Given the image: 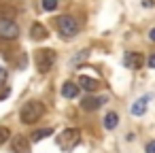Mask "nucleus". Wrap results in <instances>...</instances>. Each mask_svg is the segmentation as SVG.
<instances>
[{
	"instance_id": "1",
	"label": "nucleus",
	"mask_w": 155,
	"mask_h": 153,
	"mask_svg": "<svg viewBox=\"0 0 155 153\" xmlns=\"http://www.w3.org/2000/svg\"><path fill=\"white\" fill-rule=\"evenodd\" d=\"M45 115V104L41 102V100H28L24 106H21V111H19V119H21V123H36L41 117Z\"/></svg>"
},
{
	"instance_id": "2",
	"label": "nucleus",
	"mask_w": 155,
	"mask_h": 153,
	"mask_svg": "<svg viewBox=\"0 0 155 153\" xmlns=\"http://www.w3.org/2000/svg\"><path fill=\"white\" fill-rule=\"evenodd\" d=\"M55 26H58L62 38H74V36L79 34V30H81L79 22H77L72 15H60V17L55 19Z\"/></svg>"
},
{
	"instance_id": "3",
	"label": "nucleus",
	"mask_w": 155,
	"mask_h": 153,
	"mask_svg": "<svg viewBox=\"0 0 155 153\" xmlns=\"http://www.w3.org/2000/svg\"><path fill=\"white\" fill-rule=\"evenodd\" d=\"M55 62H58V53L53 49H38L34 53V64H36L38 72H43V75L49 72L55 66Z\"/></svg>"
},
{
	"instance_id": "4",
	"label": "nucleus",
	"mask_w": 155,
	"mask_h": 153,
	"mask_svg": "<svg viewBox=\"0 0 155 153\" xmlns=\"http://www.w3.org/2000/svg\"><path fill=\"white\" fill-rule=\"evenodd\" d=\"M79 134H81V132H79L77 128H68V130H64V132L58 136V145H60L64 151H70V149H74V147L79 145V140H81Z\"/></svg>"
},
{
	"instance_id": "5",
	"label": "nucleus",
	"mask_w": 155,
	"mask_h": 153,
	"mask_svg": "<svg viewBox=\"0 0 155 153\" xmlns=\"http://www.w3.org/2000/svg\"><path fill=\"white\" fill-rule=\"evenodd\" d=\"M19 36V26L11 19H0V38L5 41H15Z\"/></svg>"
},
{
	"instance_id": "6",
	"label": "nucleus",
	"mask_w": 155,
	"mask_h": 153,
	"mask_svg": "<svg viewBox=\"0 0 155 153\" xmlns=\"http://www.w3.org/2000/svg\"><path fill=\"white\" fill-rule=\"evenodd\" d=\"M11 151L13 153H30V138L24 134H15L11 140Z\"/></svg>"
},
{
	"instance_id": "7",
	"label": "nucleus",
	"mask_w": 155,
	"mask_h": 153,
	"mask_svg": "<svg viewBox=\"0 0 155 153\" xmlns=\"http://www.w3.org/2000/svg\"><path fill=\"white\" fill-rule=\"evenodd\" d=\"M123 64H125V68L138 70V68H142V64H144V58H142L138 51H127V53L123 55Z\"/></svg>"
},
{
	"instance_id": "8",
	"label": "nucleus",
	"mask_w": 155,
	"mask_h": 153,
	"mask_svg": "<svg viewBox=\"0 0 155 153\" xmlns=\"http://www.w3.org/2000/svg\"><path fill=\"white\" fill-rule=\"evenodd\" d=\"M104 102H106V96H87V98H83L81 106H83L85 111H96V108H100Z\"/></svg>"
},
{
	"instance_id": "9",
	"label": "nucleus",
	"mask_w": 155,
	"mask_h": 153,
	"mask_svg": "<svg viewBox=\"0 0 155 153\" xmlns=\"http://www.w3.org/2000/svg\"><path fill=\"white\" fill-rule=\"evenodd\" d=\"M47 36H49V30H47L43 24L34 22V24L30 26V38H32V41H45Z\"/></svg>"
},
{
	"instance_id": "10",
	"label": "nucleus",
	"mask_w": 155,
	"mask_h": 153,
	"mask_svg": "<svg viewBox=\"0 0 155 153\" xmlns=\"http://www.w3.org/2000/svg\"><path fill=\"white\" fill-rule=\"evenodd\" d=\"M149 100H151V94H144V96H140L134 104H132V115H136V117H140V115H144V111H147V104H149Z\"/></svg>"
},
{
	"instance_id": "11",
	"label": "nucleus",
	"mask_w": 155,
	"mask_h": 153,
	"mask_svg": "<svg viewBox=\"0 0 155 153\" xmlns=\"http://www.w3.org/2000/svg\"><path fill=\"white\" fill-rule=\"evenodd\" d=\"M79 87H83L85 91H96V89L100 87V81H98V79H91V77H87V75H81V77H79Z\"/></svg>"
},
{
	"instance_id": "12",
	"label": "nucleus",
	"mask_w": 155,
	"mask_h": 153,
	"mask_svg": "<svg viewBox=\"0 0 155 153\" xmlns=\"http://www.w3.org/2000/svg\"><path fill=\"white\" fill-rule=\"evenodd\" d=\"M62 96H64V98H77V96H79V85L72 83V81H66V83L62 85Z\"/></svg>"
},
{
	"instance_id": "13",
	"label": "nucleus",
	"mask_w": 155,
	"mask_h": 153,
	"mask_svg": "<svg viewBox=\"0 0 155 153\" xmlns=\"http://www.w3.org/2000/svg\"><path fill=\"white\" fill-rule=\"evenodd\" d=\"M117 123H119V115H117V113L110 111V113L104 115V128H106V130H115Z\"/></svg>"
},
{
	"instance_id": "14",
	"label": "nucleus",
	"mask_w": 155,
	"mask_h": 153,
	"mask_svg": "<svg viewBox=\"0 0 155 153\" xmlns=\"http://www.w3.org/2000/svg\"><path fill=\"white\" fill-rule=\"evenodd\" d=\"M15 15H17L15 7H9V5H0V19H11V22H15V19H13Z\"/></svg>"
},
{
	"instance_id": "15",
	"label": "nucleus",
	"mask_w": 155,
	"mask_h": 153,
	"mask_svg": "<svg viewBox=\"0 0 155 153\" xmlns=\"http://www.w3.org/2000/svg\"><path fill=\"white\" fill-rule=\"evenodd\" d=\"M51 134H53V130H51V128L36 130V132H32V142H38V140H43V138H47V136H51Z\"/></svg>"
},
{
	"instance_id": "16",
	"label": "nucleus",
	"mask_w": 155,
	"mask_h": 153,
	"mask_svg": "<svg viewBox=\"0 0 155 153\" xmlns=\"http://www.w3.org/2000/svg\"><path fill=\"white\" fill-rule=\"evenodd\" d=\"M87 58H89V49H83V51H79V53H77V55L72 58V66L77 68V66H79L81 62H85Z\"/></svg>"
},
{
	"instance_id": "17",
	"label": "nucleus",
	"mask_w": 155,
	"mask_h": 153,
	"mask_svg": "<svg viewBox=\"0 0 155 153\" xmlns=\"http://www.w3.org/2000/svg\"><path fill=\"white\" fill-rule=\"evenodd\" d=\"M9 138H11V130L7 125H0V145H5Z\"/></svg>"
},
{
	"instance_id": "18",
	"label": "nucleus",
	"mask_w": 155,
	"mask_h": 153,
	"mask_svg": "<svg viewBox=\"0 0 155 153\" xmlns=\"http://www.w3.org/2000/svg\"><path fill=\"white\" fill-rule=\"evenodd\" d=\"M43 9L45 11H55L58 9V0H43Z\"/></svg>"
},
{
	"instance_id": "19",
	"label": "nucleus",
	"mask_w": 155,
	"mask_h": 153,
	"mask_svg": "<svg viewBox=\"0 0 155 153\" xmlns=\"http://www.w3.org/2000/svg\"><path fill=\"white\" fill-rule=\"evenodd\" d=\"M7 77H9V72H7V68H0V87H2V85L7 83Z\"/></svg>"
},
{
	"instance_id": "20",
	"label": "nucleus",
	"mask_w": 155,
	"mask_h": 153,
	"mask_svg": "<svg viewBox=\"0 0 155 153\" xmlns=\"http://www.w3.org/2000/svg\"><path fill=\"white\" fill-rule=\"evenodd\" d=\"M147 64H149V68H155V53H151V55H149Z\"/></svg>"
},
{
	"instance_id": "21",
	"label": "nucleus",
	"mask_w": 155,
	"mask_h": 153,
	"mask_svg": "<svg viewBox=\"0 0 155 153\" xmlns=\"http://www.w3.org/2000/svg\"><path fill=\"white\" fill-rule=\"evenodd\" d=\"M147 153H155V140H151V142L147 145Z\"/></svg>"
},
{
	"instance_id": "22",
	"label": "nucleus",
	"mask_w": 155,
	"mask_h": 153,
	"mask_svg": "<svg viewBox=\"0 0 155 153\" xmlns=\"http://www.w3.org/2000/svg\"><path fill=\"white\" fill-rule=\"evenodd\" d=\"M149 38L155 43V28H151V32H149Z\"/></svg>"
}]
</instances>
